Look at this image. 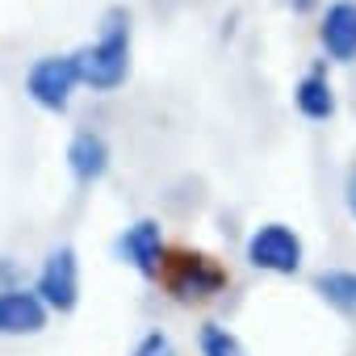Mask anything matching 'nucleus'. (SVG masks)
<instances>
[{
  "label": "nucleus",
  "instance_id": "nucleus-1",
  "mask_svg": "<svg viewBox=\"0 0 356 356\" xmlns=\"http://www.w3.org/2000/svg\"><path fill=\"white\" fill-rule=\"evenodd\" d=\"M151 281L159 285V293L168 302L185 306V310H202V306H214L231 289V268H227V260H218L206 248L168 243Z\"/></svg>",
  "mask_w": 356,
  "mask_h": 356
},
{
  "label": "nucleus",
  "instance_id": "nucleus-2",
  "mask_svg": "<svg viewBox=\"0 0 356 356\" xmlns=\"http://www.w3.org/2000/svg\"><path fill=\"white\" fill-rule=\"evenodd\" d=\"M130 55H134V17L130 9L113 5L105 9L97 38L76 51L80 84L88 92H118L130 80Z\"/></svg>",
  "mask_w": 356,
  "mask_h": 356
},
{
  "label": "nucleus",
  "instance_id": "nucleus-3",
  "mask_svg": "<svg viewBox=\"0 0 356 356\" xmlns=\"http://www.w3.org/2000/svg\"><path fill=\"white\" fill-rule=\"evenodd\" d=\"M80 84V63H76V51L67 55H42L30 63L26 72V97L42 109V113H67L72 109V97H76Z\"/></svg>",
  "mask_w": 356,
  "mask_h": 356
},
{
  "label": "nucleus",
  "instance_id": "nucleus-4",
  "mask_svg": "<svg viewBox=\"0 0 356 356\" xmlns=\"http://www.w3.org/2000/svg\"><path fill=\"white\" fill-rule=\"evenodd\" d=\"M243 260L252 268L268 273V277H298L302 264H306V243L289 222H260L248 235Z\"/></svg>",
  "mask_w": 356,
  "mask_h": 356
},
{
  "label": "nucleus",
  "instance_id": "nucleus-5",
  "mask_svg": "<svg viewBox=\"0 0 356 356\" xmlns=\"http://www.w3.org/2000/svg\"><path fill=\"white\" fill-rule=\"evenodd\" d=\"M34 289H38V298L47 302L51 314H72L80 306V256H76L72 243H55L42 256Z\"/></svg>",
  "mask_w": 356,
  "mask_h": 356
},
{
  "label": "nucleus",
  "instance_id": "nucleus-6",
  "mask_svg": "<svg viewBox=\"0 0 356 356\" xmlns=\"http://www.w3.org/2000/svg\"><path fill=\"white\" fill-rule=\"evenodd\" d=\"M51 323L47 302L38 298V289L30 285H5L0 289V335L5 339H26V335H42Z\"/></svg>",
  "mask_w": 356,
  "mask_h": 356
},
{
  "label": "nucleus",
  "instance_id": "nucleus-7",
  "mask_svg": "<svg viewBox=\"0 0 356 356\" xmlns=\"http://www.w3.org/2000/svg\"><path fill=\"white\" fill-rule=\"evenodd\" d=\"M168 239H163V222L159 218H134L122 235H118V256L122 264H130L138 277H155L159 268V256H163Z\"/></svg>",
  "mask_w": 356,
  "mask_h": 356
},
{
  "label": "nucleus",
  "instance_id": "nucleus-8",
  "mask_svg": "<svg viewBox=\"0 0 356 356\" xmlns=\"http://www.w3.org/2000/svg\"><path fill=\"white\" fill-rule=\"evenodd\" d=\"M318 47L331 63H356V0H331L318 17Z\"/></svg>",
  "mask_w": 356,
  "mask_h": 356
},
{
  "label": "nucleus",
  "instance_id": "nucleus-9",
  "mask_svg": "<svg viewBox=\"0 0 356 356\" xmlns=\"http://www.w3.org/2000/svg\"><path fill=\"white\" fill-rule=\"evenodd\" d=\"M63 159H67V172H72L76 185H97V181H105V172L113 163V151H109L101 130H76L67 138Z\"/></svg>",
  "mask_w": 356,
  "mask_h": 356
},
{
  "label": "nucleus",
  "instance_id": "nucleus-10",
  "mask_svg": "<svg viewBox=\"0 0 356 356\" xmlns=\"http://www.w3.org/2000/svg\"><path fill=\"white\" fill-rule=\"evenodd\" d=\"M293 109L306 118V122H331L335 109H339V97H335V84L327 76V59H314L310 72L293 84Z\"/></svg>",
  "mask_w": 356,
  "mask_h": 356
},
{
  "label": "nucleus",
  "instance_id": "nucleus-11",
  "mask_svg": "<svg viewBox=\"0 0 356 356\" xmlns=\"http://www.w3.org/2000/svg\"><path fill=\"white\" fill-rule=\"evenodd\" d=\"M314 293L335 314H356V268H323L314 277Z\"/></svg>",
  "mask_w": 356,
  "mask_h": 356
},
{
  "label": "nucleus",
  "instance_id": "nucleus-12",
  "mask_svg": "<svg viewBox=\"0 0 356 356\" xmlns=\"http://www.w3.org/2000/svg\"><path fill=\"white\" fill-rule=\"evenodd\" d=\"M197 352H202V356H248L243 339H239L231 327H222V323H202V331H197Z\"/></svg>",
  "mask_w": 356,
  "mask_h": 356
},
{
  "label": "nucleus",
  "instance_id": "nucleus-13",
  "mask_svg": "<svg viewBox=\"0 0 356 356\" xmlns=\"http://www.w3.org/2000/svg\"><path fill=\"white\" fill-rule=\"evenodd\" d=\"M130 356H176V343H172V335H168V331L151 327V331L134 343V352H130Z\"/></svg>",
  "mask_w": 356,
  "mask_h": 356
},
{
  "label": "nucleus",
  "instance_id": "nucleus-14",
  "mask_svg": "<svg viewBox=\"0 0 356 356\" xmlns=\"http://www.w3.org/2000/svg\"><path fill=\"white\" fill-rule=\"evenodd\" d=\"M343 206H348V214L356 218V163L348 168V181H343Z\"/></svg>",
  "mask_w": 356,
  "mask_h": 356
},
{
  "label": "nucleus",
  "instance_id": "nucleus-15",
  "mask_svg": "<svg viewBox=\"0 0 356 356\" xmlns=\"http://www.w3.org/2000/svg\"><path fill=\"white\" fill-rule=\"evenodd\" d=\"M9 277H17V260H13V256H0V289L13 285Z\"/></svg>",
  "mask_w": 356,
  "mask_h": 356
},
{
  "label": "nucleus",
  "instance_id": "nucleus-16",
  "mask_svg": "<svg viewBox=\"0 0 356 356\" xmlns=\"http://www.w3.org/2000/svg\"><path fill=\"white\" fill-rule=\"evenodd\" d=\"M285 5H289V9H293L298 17H306V13H314V9L323 5V0H285Z\"/></svg>",
  "mask_w": 356,
  "mask_h": 356
}]
</instances>
